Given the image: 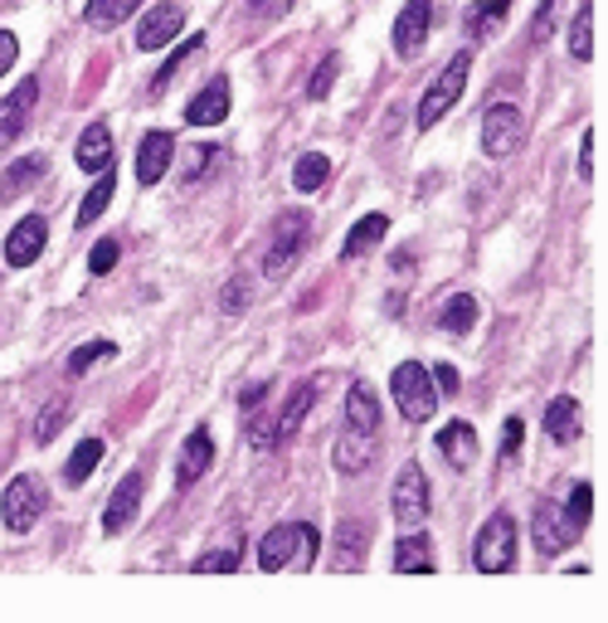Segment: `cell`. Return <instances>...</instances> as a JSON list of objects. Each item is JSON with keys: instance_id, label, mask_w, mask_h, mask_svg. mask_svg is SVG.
<instances>
[{"instance_id": "6da1fadb", "label": "cell", "mask_w": 608, "mask_h": 623, "mask_svg": "<svg viewBox=\"0 0 608 623\" xmlns=\"http://www.w3.org/2000/svg\"><path fill=\"white\" fill-rule=\"evenodd\" d=\"M317 550H321L317 526L282 522L258 541V565H264L268 575H278V570H312L317 565Z\"/></svg>"}, {"instance_id": "7a4b0ae2", "label": "cell", "mask_w": 608, "mask_h": 623, "mask_svg": "<svg viewBox=\"0 0 608 623\" xmlns=\"http://www.w3.org/2000/svg\"><path fill=\"white\" fill-rule=\"evenodd\" d=\"M473 565L482 575H507L516 565V516L511 512H491L487 526L473 541Z\"/></svg>"}, {"instance_id": "3957f363", "label": "cell", "mask_w": 608, "mask_h": 623, "mask_svg": "<svg viewBox=\"0 0 608 623\" xmlns=\"http://www.w3.org/2000/svg\"><path fill=\"white\" fill-rule=\"evenodd\" d=\"M390 394H394V404H400V414H404L409 424H428V419H434V410H438L434 376H428L418 361H404V366H394Z\"/></svg>"}, {"instance_id": "277c9868", "label": "cell", "mask_w": 608, "mask_h": 623, "mask_svg": "<svg viewBox=\"0 0 608 623\" xmlns=\"http://www.w3.org/2000/svg\"><path fill=\"white\" fill-rule=\"evenodd\" d=\"M467 69H473V54H453L448 59V69L438 74L434 83H428V93H424V102H418V127H438V122L448 118V108H453L458 98H463V88H467Z\"/></svg>"}, {"instance_id": "5b68a950", "label": "cell", "mask_w": 608, "mask_h": 623, "mask_svg": "<svg viewBox=\"0 0 608 623\" xmlns=\"http://www.w3.org/2000/svg\"><path fill=\"white\" fill-rule=\"evenodd\" d=\"M580 532L584 526L574 522L570 506H560V502H540L536 516H531V541H536L545 555H564V550L580 541Z\"/></svg>"}, {"instance_id": "8992f818", "label": "cell", "mask_w": 608, "mask_h": 623, "mask_svg": "<svg viewBox=\"0 0 608 623\" xmlns=\"http://www.w3.org/2000/svg\"><path fill=\"white\" fill-rule=\"evenodd\" d=\"M521 137H526L521 108H511V102H497V108L482 112V151H487L491 161H507V156L521 147Z\"/></svg>"}, {"instance_id": "52a82bcc", "label": "cell", "mask_w": 608, "mask_h": 623, "mask_svg": "<svg viewBox=\"0 0 608 623\" xmlns=\"http://www.w3.org/2000/svg\"><path fill=\"white\" fill-rule=\"evenodd\" d=\"M390 512L400 516V526H424L428 522V477L418 463H404L400 477L390 487Z\"/></svg>"}, {"instance_id": "ba28073f", "label": "cell", "mask_w": 608, "mask_h": 623, "mask_svg": "<svg viewBox=\"0 0 608 623\" xmlns=\"http://www.w3.org/2000/svg\"><path fill=\"white\" fill-rule=\"evenodd\" d=\"M39 512H45V487L35 482V477H15V482L5 487V497H0V516H5V526L15 536L35 532Z\"/></svg>"}, {"instance_id": "9c48e42d", "label": "cell", "mask_w": 608, "mask_h": 623, "mask_svg": "<svg viewBox=\"0 0 608 623\" xmlns=\"http://www.w3.org/2000/svg\"><path fill=\"white\" fill-rule=\"evenodd\" d=\"M307 230H312L307 210H288V215H282V220H278V239H272V248H268V258H264V273L268 278H282L292 264H297L302 244H307Z\"/></svg>"}, {"instance_id": "30bf717a", "label": "cell", "mask_w": 608, "mask_h": 623, "mask_svg": "<svg viewBox=\"0 0 608 623\" xmlns=\"http://www.w3.org/2000/svg\"><path fill=\"white\" fill-rule=\"evenodd\" d=\"M365 560H370V526L365 522H341L337 536H331V550H327V570L355 575V570H365Z\"/></svg>"}, {"instance_id": "8fae6325", "label": "cell", "mask_w": 608, "mask_h": 623, "mask_svg": "<svg viewBox=\"0 0 608 623\" xmlns=\"http://www.w3.org/2000/svg\"><path fill=\"white\" fill-rule=\"evenodd\" d=\"M45 244H49V224L39 220V215H25L5 239V264L10 268H29L39 254H45Z\"/></svg>"}, {"instance_id": "7c38bea8", "label": "cell", "mask_w": 608, "mask_h": 623, "mask_svg": "<svg viewBox=\"0 0 608 623\" xmlns=\"http://www.w3.org/2000/svg\"><path fill=\"white\" fill-rule=\"evenodd\" d=\"M181 25H185V10L181 5H151L142 15V25H136V49H166L175 35H181Z\"/></svg>"}, {"instance_id": "4fadbf2b", "label": "cell", "mask_w": 608, "mask_h": 623, "mask_svg": "<svg viewBox=\"0 0 608 623\" xmlns=\"http://www.w3.org/2000/svg\"><path fill=\"white\" fill-rule=\"evenodd\" d=\"M375 453H380V443H375V433L365 429H345L337 439V449H331V463H337L341 477H355V473H370Z\"/></svg>"}, {"instance_id": "5bb4252c", "label": "cell", "mask_w": 608, "mask_h": 623, "mask_svg": "<svg viewBox=\"0 0 608 623\" xmlns=\"http://www.w3.org/2000/svg\"><path fill=\"white\" fill-rule=\"evenodd\" d=\"M142 487H146L142 473H127L118 487H112L108 512H102V532H108V536H118V532H127V526H132L136 506H142Z\"/></svg>"}, {"instance_id": "9a60e30c", "label": "cell", "mask_w": 608, "mask_h": 623, "mask_svg": "<svg viewBox=\"0 0 608 623\" xmlns=\"http://www.w3.org/2000/svg\"><path fill=\"white\" fill-rule=\"evenodd\" d=\"M428 25H434V0H409L394 20V49L400 54H418L428 39Z\"/></svg>"}, {"instance_id": "2e32d148", "label": "cell", "mask_w": 608, "mask_h": 623, "mask_svg": "<svg viewBox=\"0 0 608 623\" xmlns=\"http://www.w3.org/2000/svg\"><path fill=\"white\" fill-rule=\"evenodd\" d=\"M175 161V142L171 132H146L142 147H136V181L142 185H156Z\"/></svg>"}, {"instance_id": "e0dca14e", "label": "cell", "mask_w": 608, "mask_h": 623, "mask_svg": "<svg viewBox=\"0 0 608 623\" xmlns=\"http://www.w3.org/2000/svg\"><path fill=\"white\" fill-rule=\"evenodd\" d=\"M224 118H229V78H209L185 108V122L191 127H219Z\"/></svg>"}, {"instance_id": "ac0fdd59", "label": "cell", "mask_w": 608, "mask_h": 623, "mask_svg": "<svg viewBox=\"0 0 608 623\" xmlns=\"http://www.w3.org/2000/svg\"><path fill=\"white\" fill-rule=\"evenodd\" d=\"M438 453L448 459V467H458V473H467V467L477 463V429L467 419H453L438 429Z\"/></svg>"}, {"instance_id": "d6986e66", "label": "cell", "mask_w": 608, "mask_h": 623, "mask_svg": "<svg viewBox=\"0 0 608 623\" xmlns=\"http://www.w3.org/2000/svg\"><path fill=\"white\" fill-rule=\"evenodd\" d=\"M209 463H215V443H209V433H205V429H195L191 439L181 443V459H175V482H181V487L200 482Z\"/></svg>"}, {"instance_id": "ffe728a7", "label": "cell", "mask_w": 608, "mask_h": 623, "mask_svg": "<svg viewBox=\"0 0 608 623\" xmlns=\"http://www.w3.org/2000/svg\"><path fill=\"white\" fill-rule=\"evenodd\" d=\"M345 424L365 429V433L380 429V394H375L370 380H355V386L345 390Z\"/></svg>"}, {"instance_id": "44dd1931", "label": "cell", "mask_w": 608, "mask_h": 623, "mask_svg": "<svg viewBox=\"0 0 608 623\" xmlns=\"http://www.w3.org/2000/svg\"><path fill=\"white\" fill-rule=\"evenodd\" d=\"M73 161H78V171H108L112 166V132L102 127V122H93V127H83L78 147H73Z\"/></svg>"}, {"instance_id": "7402d4cb", "label": "cell", "mask_w": 608, "mask_h": 623, "mask_svg": "<svg viewBox=\"0 0 608 623\" xmlns=\"http://www.w3.org/2000/svg\"><path fill=\"white\" fill-rule=\"evenodd\" d=\"M35 98H39V83H35V78H25V83L15 88V98L0 102V142H10V137H20V132H25Z\"/></svg>"}, {"instance_id": "603a6c76", "label": "cell", "mask_w": 608, "mask_h": 623, "mask_svg": "<svg viewBox=\"0 0 608 623\" xmlns=\"http://www.w3.org/2000/svg\"><path fill=\"white\" fill-rule=\"evenodd\" d=\"M545 433H550L555 443L580 439V400H574V394H560V400L545 404Z\"/></svg>"}, {"instance_id": "cb8c5ba5", "label": "cell", "mask_w": 608, "mask_h": 623, "mask_svg": "<svg viewBox=\"0 0 608 623\" xmlns=\"http://www.w3.org/2000/svg\"><path fill=\"white\" fill-rule=\"evenodd\" d=\"M394 570L400 575H434V550H428V536H400L394 546Z\"/></svg>"}, {"instance_id": "d4e9b609", "label": "cell", "mask_w": 608, "mask_h": 623, "mask_svg": "<svg viewBox=\"0 0 608 623\" xmlns=\"http://www.w3.org/2000/svg\"><path fill=\"white\" fill-rule=\"evenodd\" d=\"M385 230H390V220H385V215H365V220H355V230L345 234V244H341V258L370 254V248L385 239Z\"/></svg>"}, {"instance_id": "484cf974", "label": "cell", "mask_w": 608, "mask_h": 623, "mask_svg": "<svg viewBox=\"0 0 608 623\" xmlns=\"http://www.w3.org/2000/svg\"><path fill=\"white\" fill-rule=\"evenodd\" d=\"M98 463H102V439H83L78 449L69 453V463H64V482L69 487H83L93 473H98Z\"/></svg>"}, {"instance_id": "4316f807", "label": "cell", "mask_w": 608, "mask_h": 623, "mask_svg": "<svg viewBox=\"0 0 608 623\" xmlns=\"http://www.w3.org/2000/svg\"><path fill=\"white\" fill-rule=\"evenodd\" d=\"M112 191H118V175H112V166H108V171H98V185H93V191H88V195H83L78 215H73V220H78V230H88V224H93V220H98V215H102V210H108Z\"/></svg>"}, {"instance_id": "83f0119b", "label": "cell", "mask_w": 608, "mask_h": 623, "mask_svg": "<svg viewBox=\"0 0 608 623\" xmlns=\"http://www.w3.org/2000/svg\"><path fill=\"white\" fill-rule=\"evenodd\" d=\"M438 327L453 331V337H467V331L477 327V297H467V293L448 297L443 312H438Z\"/></svg>"}, {"instance_id": "f1b7e54d", "label": "cell", "mask_w": 608, "mask_h": 623, "mask_svg": "<svg viewBox=\"0 0 608 623\" xmlns=\"http://www.w3.org/2000/svg\"><path fill=\"white\" fill-rule=\"evenodd\" d=\"M136 5H142V0H88V5H83V20H88L93 29H118L122 20H132Z\"/></svg>"}, {"instance_id": "f546056e", "label": "cell", "mask_w": 608, "mask_h": 623, "mask_svg": "<svg viewBox=\"0 0 608 623\" xmlns=\"http://www.w3.org/2000/svg\"><path fill=\"white\" fill-rule=\"evenodd\" d=\"M312 404H317V386H312V380H307V386H297V390H292L288 410L278 414V439H292V433L302 429V419H307V410H312Z\"/></svg>"}, {"instance_id": "4dcf8cb0", "label": "cell", "mask_w": 608, "mask_h": 623, "mask_svg": "<svg viewBox=\"0 0 608 623\" xmlns=\"http://www.w3.org/2000/svg\"><path fill=\"white\" fill-rule=\"evenodd\" d=\"M327 175H331V161H327V156H321V151L297 156V166H292V185H297L302 195L321 191V185H327Z\"/></svg>"}, {"instance_id": "1f68e13d", "label": "cell", "mask_w": 608, "mask_h": 623, "mask_svg": "<svg viewBox=\"0 0 608 623\" xmlns=\"http://www.w3.org/2000/svg\"><path fill=\"white\" fill-rule=\"evenodd\" d=\"M35 175H45V156H20V161L0 175V195H20Z\"/></svg>"}, {"instance_id": "d6a6232c", "label": "cell", "mask_w": 608, "mask_h": 623, "mask_svg": "<svg viewBox=\"0 0 608 623\" xmlns=\"http://www.w3.org/2000/svg\"><path fill=\"white\" fill-rule=\"evenodd\" d=\"M570 54L580 59V64L594 59V10L589 5H580V15H574V25H570Z\"/></svg>"}, {"instance_id": "836d02e7", "label": "cell", "mask_w": 608, "mask_h": 623, "mask_svg": "<svg viewBox=\"0 0 608 623\" xmlns=\"http://www.w3.org/2000/svg\"><path fill=\"white\" fill-rule=\"evenodd\" d=\"M112 351H118L112 341H88V346H78V351L69 356V376H88V370L98 366V361H108Z\"/></svg>"}, {"instance_id": "e575fe53", "label": "cell", "mask_w": 608, "mask_h": 623, "mask_svg": "<svg viewBox=\"0 0 608 623\" xmlns=\"http://www.w3.org/2000/svg\"><path fill=\"white\" fill-rule=\"evenodd\" d=\"M64 419H69V400L45 404V410H39V419H35V439L39 443H54V433L64 429Z\"/></svg>"}, {"instance_id": "d590c367", "label": "cell", "mask_w": 608, "mask_h": 623, "mask_svg": "<svg viewBox=\"0 0 608 623\" xmlns=\"http://www.w3.org/2000/svg\"><path fill=\"white\" fill-rule=\"evenodd\" d=\"M200 39H205V35H191V39H181V49H175V54H171V59H166V64H161V74H156V83H151V93H161V88H166V83H171V78H175V69H181V64H185V59H191V54H195V49H200Z\"/></svg>"}, {"instance_id": "8d00e7d4", "label": "cell", "mask_w": 608, "mask_h": 623, "mask_svg": "<svg viewBox=\"0 0 608 623\" xmlns=\"http://www.w3.org/2000/svg\"><path fill=\"white\" fill-rule=\"evenodd\" d=\"M507 5H511V0H491V5H473V10H467V35H487V29L497 25L501 15H507Z\"/></svg>"}, {"instance_id": "74e56055", "label": "cell", "mask_w": 608, "mask_h": 623, "mask_svg": "<svg viewBox=\"0 0 608 623\" xmlns=\"http://www.w3.org/2000/svg\"><path fill=\"white\" fill-rule=\"evenodd\" d=\"M191 570H195V575H234L239 555H234V550H209V555H200Z\"/></svg>"}, {"instance_id": "f35d334b", "label": "cell", "mask_w": 608, "mask_h": 623, "mask_svg": "<svg viewBox=\"0 0 608 623\" xmlns=\"http://www.w3.org/2000/svg\"><path fill=\"white\" fill-rule=\"evenodd\" d=\"M337 74H341V59L331 54L327 64H317V74H312V83H307V98H327V93L337 88Z\"/></svg>"}, {"instance_id": "ab89813d", "label": "cell", "mask_w": 608, "mask_h": 623, "mask_svg": "<svg viewBox=\"0 0 608 623\" xmlns=\"http://www.w3.org/2000/svg\"><path fill=\"white\" fill-rule=\"evenodd\" d=\"M118 239H102V244H93V258H88V268H93V278H102V273H112L118 268Z\"/></svg>"}, {"instance_id": "60d3db41", "label": "cell", "mask_w": 608, "mask_h": 623, "mask_svg": "<svg viewBox=\"0 0 608 623\" xmlns=\"http://www.w3.org/2000/svg\"><path fill=\"white\" fill-rule=\"evenodd\" d=\"M564 506H570V516L580 526H589V516H594V487L589 482H574V492H570V502H564Z\"/></svg>"}, {"instance_id": "b9f144b4", "label": "cell", "mask_w": 608, "mask_h": 623, "mask_svg": "<svg viewBox=\"0 0 608 623\" xmlns=\"http://www.w3.org/2000/svg\"><path fill=\"white\" fill-rule=\"evenodd\" d=\"M248 297H254V293H248V278H234V283H229L224 293H219V307H224L229 317H234V312L248 307Z\"/></svg>"}, {"instance_id": "7bdbcfd3", "label": "cell", "mask_w": 608, "mask_h": 623, "mask_svg": "<svg viewBox=\"0 0 608 623\" xmlns=\"http://www.w3.org/2000/svg\"><path fill=\"white\" fill-rule=\"evenodd\" d=\"M521 439H526V424H521V419H507V424H501V459H516Z\"/></svg>"}, {"instance_id": "ee69618b", "label": "cell", "mask_w": 608, "mask_h": 623, "mask_svg": "<svg viewBox=\"0 0 608 623\" xmlns=\"http://www.w3.org/2000/svg\"><path fill=\"white\" fill-rule=\"evenodd\" d=\"M292 10V0H248V15L254 20H282Z\"/></svg>"}, {"instance_id": "f6af8a7d", "label": "cell", "mask_w": 608, "mask_h": 623, "mask_svg": "<svg viewBox=\"0 0 608 623\" xmlns=\"http://www.w3.org/2000/svg\"><path fill=\"white\" fill-rule=\"evenodd\" d=\"M248 443H254L258 453H268L272 443H278V424H272V419H258L254 429H248Z\"/></svg>"}, {"instance_id": "bcb514c9", "label": "cell", "mask_w": 608, "mask_h": 623, "mask_svg": "<svg viewBox=\"0 0 608 623\" xmlns=\"http://www.w3.org/2000/svg\"><path fill=\"white\" fill-rule=\"evenodd\" d=\"M15 59H20V39L10 35V29H0V78L15 69Z\"/></svg>"}, {"instance_id": "7dc6e473", "label": "cell", "mask_w": 608, "mask_h": 623, "mask_svg": "<svg viewBox=\"0 0 608 623\" xmlns=\"http://www.w3.org/2000/svg\"><path fill=\"white\" fill-rule=\"evenodd\" d=\"M185 156H191V161H185V181H195V175H200L205 171V166H215V147H195V151H185Z\"/></svg>"}, {"instance_id": "c3c4849f", "label": "cell", "mask_w": 608, "mask_h": 623, "mask_svg": "<svg viewBox=\"0 0 608 623\" xmlns=\"http://www.w3.org/2000/svg\"><path fill=\"white\" fill-rule=\"evenodd\" d=\"M428 376H434V390L458 394V370H453V366H434V370H428Z\"/></svg>"}, {"instance_id": "681fc988", "label": "cell", "mask_w": 608, "mask_h": 623, "mask_svg": "<svg viewBox=\"0 0 608 623\" xmlns=\"http://www.w3.org/2000/svg\"><path fill=\"white\" fill-rule=\"evenodd\" d=\"M580 175L584 181L594 175V132H584V142H580Z\"/></svg>"}, {"instance_id": "f907efd6", "label": "cell", "mask_w": 608, "mask_h": 623, "mask_svg": "<svg viewBox=\"0 0 608 623\" xmlns=\"http://www.w3.org/2000/svg\"><path fill=\"white\" fill-rule=\"evenodd\" d=\"M550 15H555V0H545L540 15H536V25H531V35H536V39H545V29H550Z\"/></svg>"}, {"instance_id": "816d5d0a", "label": "cell", "mask_w": 608, "mask_h": 623, "mask_svg": "<svg viewBox=\"0 0 608 623\" xmlns=\"http://www.w3.org/2000/svg\"><path fill=\"white\" fill-rule=\"evenodd\" d=\"M264 394H268V386H248L244 394H239V404H244V410H258V404H264Z\"/></svg>"}, {"instance_id": "f5cc1de1", "label": "cell", "mask_w": 608, "mask_h": 623, "mask_svg": "<svg viewBox=\"0 0 608 623\" xmlns=\"http://www.w3.org/2000/svg\"><path fill=\"white\" fill-rule=\"evenodd\" d=\"M390 273L409 278V273H414V258H409V254H394V258H390Z\"/></svg>"}]
</instances>
